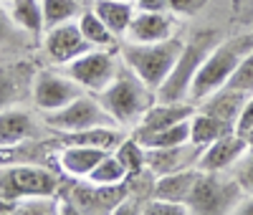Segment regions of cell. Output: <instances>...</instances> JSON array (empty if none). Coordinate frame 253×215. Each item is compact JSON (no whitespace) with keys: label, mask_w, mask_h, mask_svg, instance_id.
I'll use <instances>...</instances> for the list:
<instances>
[{"label":"cell","mask_w":253,"mask_h":215,"mask_svg":"<svg viewBox=\"0 0 253 215\" xmlns=\"http://www.w3.org/2000/svg\"><path fill=\"white\" fill-rule=\"evenodd\" d=\"M182 48H185V41L180 36L155 41V43H134V41L122 38L119 58L124 61L126 69H132L147 86H152V89L157 91L165 84V79L170 76V71L177 63Z\"/></svg>","instance_id":"cell-3"},{"label":"cell","mask_w":253,"mask_h":215,"mask_svg":"<svg viewBox=\"0 0 253 215\" xmlns=\"http://www.w3.org/2000/svg\"><path fill=\"white\" fill-rule=\"evenodd\" d=\"M172 36H177L175 13H170V10H137L129 28H126L124 41L155 43V41H165Z\"/></svg>","instance_id":"cell-13"},{"label":"cell","mask_w":253,"mask_h":215,"mask_svg":"<svg viewBox=\"0 0 253 215\" xmlns=\"http://www.w3.org/2000/svg\"><path fill=\"white\" fill-rule=\"evenodd\" d=\"M246 139H248V147H251V149H253V129H251V132H248V134H246Z\"/></svg>","instance_id":"cell-38"},{"label":"cell","mask_w":253,"mask_h":215,"mask_svg":"<svg viewBox=\"0 0 253 215\" xmlns=\"http://www.w3.org/2000/svg\"><path fill=\"white\" fill-rule=\"evenodd\" d=\"M41 8H43L46 28H53L81 15V0H41Z\"/></svg>","instance_id":"cell-28"},{"label":"cell","mask_w":253,"mask_h":215,"mask_svg":"<svg viewBox=\"0 0 253 215\" xmlns=\"http://www.w3.org/2000/svg\"><path fill=\"white\" fill-rule=\"evenodd\" d=\"M203 149L195 147L193 142L175 144V147H157V149H147V170H152L157 177L162 175H172V172L187 170V167H198V157Z\"/></svg>","instance_id":"cell-15"},{"label":"cell","mask_w":253,"mask_h":215,"mask_svg":"<svg viewBox=\"0 0 253 215\" xmlns=\"http://www.w3.org/2000/svg\"><path fill=\"white\" fill-rule=\"evenodd\" d=\"M8 3H10V0H8Z\"/></svg>","instance_id":"cell-39"},{"label":"cell","mask_w":253,"mask_h":215,"mask_svg":"<svg viewBox=\"0 0 253 215\" xmlns=\"http://www.w3.org/2000/svg\"><path fill=\"white\" fill-rule=\"evenodd\" d=\"M236 132L238 134H248L251 129H253V94H248V99L243 101V106H241V112H238V119H236Z\"/></svg>","instance_id":"cell-33"},{"label":"cell","mask_w":253,"mask_h":215,"mask_svg":"<svg viewBox=\"0 0 253 215\" xmlns=\"http://www.w3.org/2000/svg\"><path fill=\"white\" fill-rule=\"evenodd\" d=\"M236 213H241V215H253V192H246V195L241 198Z\"/></svg>","instance_id":"cell-37"},{"label":"cell","mask_w":253,"mask_h":215,"mask_svg":"<svg viewBox=\"0 0 253 215\" xmlns=\"http://www.w3.org/2000/svg\"><path fill=\"white\" fill-rule=\"evenodd\" d=\"M190 213L187 203H175V200H165V198H150L142 203V215H185Z\"/></svg>","instance_id":"cell-30"},{"label":"cell","mask_w":253,"mask_h":215,"mask_svg":"<svg viewBox=\"0 0 253 215\" xmlns=\"http://www.w3.org/2000/svg\"><path fill=\"white\" fill-rule=\"evenodd\" d=\"M228 132H233V127H228L225 122L215 119L213 114H205V112L198 109L190 117V142L200 149H205L208 144H213L215 139H220Z\"/></svg>","instance_id":"cell-22"},{"label":"cell","mask_w":253,"mask_h":215,"mask_svg":"<svg viewBox=\"0 0 253 215\" xmlns=\"http://www.w3.org/2000/svg\"><path fill=\"white\" fill-rule=\"evenodd\" d=\"M8 10H10V18L15 20L18 28H23L28 33H43L46 31L41 0H10Z\"/></svg>","instance_id":"cell-24"},{"label":"cell","mask_w":253,"mask_h":215,"mask_svg":"<svg viewBox=\"0 0 253 215\" xmlns=\"http://www.w3.org/2000/svg\"><path fill=\"white\" fill-rule=\"evenodd\" d=\"M137 10H170L167 0H134Z\"/></svg>","instance_id":"cell-36"},{"label":"cell","mask_w":253,"mask_h":215,"mask_svg":"<svg viewBox=\"0 0 253 215\" xmlns=\"http://www.w3.org/2000/svg\"><path fill=\"white\" fill-rule=\"evenodd\" d=\"M233 10L241 23H253V0H233Z\"/></svg>","instance_id":"cell-34"},{"label":"cell","mask_w":253,"mask_h":215,"mask_svg":"<svg viewBox=\"0 0 253 215\" xmlns=\"http://www.w3.org/2000/svg\"><path fill=\"white\" fill-rule=\"evenodd\" d=\"M218 33L215 31H203L198 36H193L190 41H185V48L177 58V63L172 66L170 76L165 79V84L157 89V99L165 101H185L190 94V86L198 74V69L203 66V61L208 58V53L218 46ZM190 101V99H187Z\"/></svg>","instance_id":"cell-5"},{"label":"cell","mask_w":253,"mask_h":215,"mask_svg":"<svg viewBox=\"0 0 253 215\" xmlns=\"http://www.w3.org/2000/svg\"><path fill=\"white\" fill-rule=\"evenodd\" d=\"M200 177L198 167H187L172 175H162L155 182V198H165V200H175V203H187L190 192H193L195 182Z\"/></svg>","instance_id":"cell-21"},{"label":"cell","mask_w":253,"mask_h":215,"mask_svg":"<svg viewBox=\"0 0 253 215\" xmlns=\"http://www.w3.org/2000/svg\"><path fill=\"white\" fill-rule=\"evenodd\" d=\"M236 177H238V182L246 192H253V149L251 147L243 155V160L236 165Z\"/></svg>","instance_id":"cell-31"},{"label":"cell","mask_w":253,"mask_h":215,"mask_svg":"<svg viewBox=\"0 0 253 215\" xmlns=\"http://www.w3.org/2000/svg\"><path fill=\"white\" fill-rule=\"evenodd\" d=\"M198 112V104L193 101H165V99H157L150 109L144 112V117L139 119V124L134 127V137H144V134H152V132H160V129H167L177 122H185Z\"/></svg>","instance_id":"cell-14"},{"label":"cell","mask_w":253,"mask_h":215,"mask_svg":"<svg viewBox=\"0 0 253 215\" xmlns=\"http://www.w3.org/2000/svg\"><path fill=\"white\" fill-rule=\"evenodd\" d=\"M91 10L109 26V31L117 38H124L126 36V28H129L132 18L137 15L134 0H94Z\"/></svg>","instance_id":"cell-20"},{"label":"cell","mask_w":253,"mask_h":215,"mask_svg":"<svg viewBox=\"0 0 253 215\" xmlns=\"http://www.w3.org/2000/svg\"><path fill=\"white\" fill-rule=\"evenodd\" d=\"M38 137H41V127L28 112L15 109V106L0 112V149L36 142Z\"/></svg>","instance_id":"cell-16"},{"label":"cell","mask_w":253,"mask_h":215,"mask_svg":"<svg viewBox=\"0 0 253 215\" xmlns=\"http://www.w3.org/2000/svg\"><path fill=\"white\" fill-rule=\"evenodd\" d=\"M225 86H230L236 91H243V94H253V51L238 63V69L233 71V76H230V81Z\"/></svg>","instance_id":"cell-29"},{"label":"cell","mask_w":253,"mask_h":215,"mask_svg":"<svg viewBox=\"0 0 253 215\" xmlns=\"http://www.w3.org/2000/svg\"><path fill=\"white\" fill-rule=\"evenodd\" d=\"M86 180H91L96 185H122L129 180V172H126V167L122 165V160L114 152H107Z\"/></svg>","instance_id":"cell-25"},{"label":"cell","mask_w":253,"mask_h":215,"mask_svg":"<svg viewBox=\"0 0 253 215\" xmlns=\"http://www.w3.org/2000/svg\"><path fill=\"white\" fill-rule=\"evenodd\" d=\"M13 26H15V20L10 18V10H5L3 5H0V43H3L5 38H10Z\"/></svg>","instance_id":"cell-35"},{"label":"cell","mask_w":253,"mask_h":215,"mask_svg":"<svg viewBox=\"0 0 253 215\" xmlns=\"http://www.w3.org/2000/svg\"><path fill=\"white\" fill-rule=\"evenodd\" d=\"M114 155L122 160V165L126 167V172L132 175H139L142 170H147V147L132 134V137H124L119 142V147L114 149Z\"/></svg>","instance_id":"cell-26"},{"label":"cell","mask_w":253,"mask_h":215,"mask_svg":"<svg viewBox=\"0 0 253 215\" xmlns=\"http://www.w3.org/2000/svg\"><path fill=\"white\" fill-rule=\"evenodd\" d=\"M61 192V177L46 165L10 162L0 165V200L18 203L26 198H48Z\"/></svg>","instance_id":"cell-4"},{"label":"cell","mask_w":253,"mask_h":215,"mask_svg":"<svg viewBox=\"0 0 253 215\" xmlns=\"http://www.w3.org/2000/svg\"><path fill=\"white\" fill-rule=\"evenodd\" d=\"M246 99H248V94L236 91V89H230V86H223V89H218L215 94L205 96L198 104V109L205 112V114H213L215 119L225 122L228 127H236L238 112H241V106H243ZM233 132H236V129H233Z\"/></svg>","instance_id":"cell-18"},{"label":"cell","mask_w":253,"mask_h":215,"mask_svg":"<svg viewBox=\"0 0 253 215\" xmlns=\"http://www.w3.org/2000/svg\"><path fill=\"white\" fill-rule=\"evenodd\" d=\"M96 96L119 127H132V129L139 124L144 112L157 101V91L152 86H147L132 69H126L124 61L117 76L112 79V84Z\"/></svg>","instance_id":"cell-1"},{"label":"cell","mask_w":253,"mask_h":215,"mask_svg":"<svg viewBox=\"0 0 253 215\" xmlns=\"http://www.w3.org/2000/svg\"><path fill=\"white\" fill-rule=\"evenodd\" d=\"M43 124L53 129L56 134H69V132H81V129H91V127H119L109 112L101 106L99 96L91 91H84L66 106H61L56 112L43 114Z\"/></svg>","instance_id":"cell-7"},{"label":"cell","mask_w":253,"mask_h":215,"mask_svg":"<svg viewBox=\"0 0 253 215\" xmlns=\"http://www.w3.org/2000/svg\"><path fill=\"white\" fill-rule=\"evenodd\" d=\"M251 51H253V33H241V36H233L228 41H220L218 46L208 53L203 66L198 69L187 99L193 104H200L205 96L223 89L230 81V76H233V71L238 69V63Z\"/></svg>","instance_id":"cell-2"},{"label":"cell","mask_w":253,"mask_h":215,"mask_svg":"<svg viewBox=\"0 0 253 215\" xmlns=\"http://www.w3.org/2000/svg\"><path fill=\"white\" fill-rule=\"evenodd\" d=\"M79 20V28H81V33H84V38H86L94 48H112L117 41H122V38H117L112 31H109V26L104 23V20L89 8V10H81V15L76 18Z\"/></svg>","instance_id":"cell-23"},{"label":"cell","mask_w":253,"mask_h":215,"mask_svg":"<svg viewBox=\"0 0 253 215\" xmlns=\"http://www.w3.org/2000/svg\"><path fill=\"white\" fill-rule=\"evenodd\" d=\"M147 149H157V147H175V144H185L190 142V119L185 122H177L167 129H160V132H152V134H144V137H137Z\"/></svg>","instance_id":"cell-27"},{"label":"cell","mask_w":253,"mask_h":215,"mask_svg":"<svg viewBox=\"0 0 253 215\" xmlns=\"http://www.w3.org/2000/svg\"><path fill=\"white\" fill-rule=\"evenodd\" d=\"M84 86L71 79L66 71H56V69H41L33 74V86H31V99L36 104L38 112H56L61 106H66L76 96H81Z\"/></svg>","instance_id":"cell-10"},{"label":"cell","mask_w":253,"mask_h":215,"mask_svg":"<svg viewBox=\"0 0 253 215\" xmlns=\"http://www.w3.org/2000/svg\"><path fill=\"white\" fill-rule=\"evenodd\" d=\"M89 48H94V46L84 38L79 20H69V23H61V26L43 31V51L56 66H66L76 56L86 53Z\"/></svg>","instance_id":"cell-11"},{"label":"cell","mask_w":253,"mask_h":215,"mask_svg":"<svg viewBox=\"0 0 253 215\" xmlns=\"http://www.w3.org/2000/svg\"><path fill=\"white\" fill-rule=\"evenodd\" d=\"M119 66H122V61L109 48H89L86 53L76 56L71 63H66V66H61V69L71 79H76L86 91L99 94L112 84Z\"/></svg>","instance_id":"cell-9"},{"label":"cell","mask_w":253,"mask_h":215,"mask_svg":"<svg viewBox=\"0 0 253 215\" xmlns=\"http://www.w3.org/2000/svg\"><path fill=\"white\" fill-rule=\"evenodd\" d=\"M33 74L36 71H31L28 66H20V63L0 69V112L15 106L20 99H23L26 91H31Z\"/></svg>","instance_id":"cell-19"},{"label":"cell","mask_w":253,"mask_h":215,"mask_svg":"<svg viewBox=\"0 0 253 215\" xmlns=\"http://www.w3.org/2000/svg\"><path fill=\"white\" fill-rule=\"evenodd\" d=\"M246 190L241 187L238 177H228L225 172H203L187 198L190 213L198 215H220V213H236Z\"/></svg>","instance_id":"cell-6"},{"label":"cell","mask_w":253,"mask_h":215,"mask_svg":"<svg viewBox=\"0 0 253 215\" xmlns=\"http://www.w3.org/2000/svg\"><path fill=\"white\" fill-rule=\"evenodd\" d=\"M129 198V182H122V185H96L91 180L86 182H74L66 192V200L69 205L61 208V210H69V213H89V215H109L117 213V208Z\"/></svg>","instance_id":"cell-8"},{"label":"cell","mask_w":253,"mask_h":215,"mask_svg":"<svg viewBox=\"0 0 253 215\" xmlns=\"http://www.w3.org/2000/svg\"><path fill=\"white\" fill-rule=\"evenodd\" d=\"M248 152V139L238 132H228L213 144H208L200 157H198V170L203 172H230L243 160Z\"/></svg>","instance_id":"cell-12"},{"label":"cell","mask_w":253,"mask_h":215,"mask_svg":"<svg viewBox=\"0 0 253 215\" xmlns=\"http://www.w3.org/2000/svg\"><path fill=\"white\" fill-rule=\"evenodd\" d=\"M104 155H107V149L81 147V144H61L58 165L66 175H71L76 180H86L91 175V170L101 162Z\"/></svg>","instance_id":"cell-17"},{"label":"cell","mask_w":253,"mask_h":215,"mask_svg":"<svg viewBox=\"0 0 253 215\" xmlns=\"http://www.w3.org/2000/svg\"><path fill=\"white\" fill-rule=\"evenodd\" d=\"M208 5V0H167V8L175 15H198Z\"/></svg>","instance_id":"cell-32"}]
</instances>
